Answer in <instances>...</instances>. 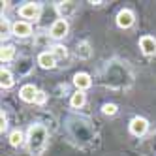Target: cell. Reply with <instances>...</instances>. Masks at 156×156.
Wrapping results in <instances>:
<instances>
[{"instance_id":"1","label":"cell","mask_w":156,"mask_h":156,"mask_svg":"<svg viewBox=\"0 0 156 156\" xmlns=\"http://www.w3.org/2000/svg\"><path fill=\"white\" fill-rule=\"evenodd\" d=\"M47 128L41 126V124H32L28 128V133H27V147H28V152L34 154V156H41L43 151L47 149Z\"/></svg>"},{"instance_id":"2","label":"cell","mask_w":156,"mask_h":156,"mask_svg":"<svg viewBox=\"0 0 156 156\" xmlns=\"http://www.w3.org/2000/svg\"><path fill=\"white\" fill-rule=\"evenodd\" d=\"M40 13H41V8L34 2H28V4H23L19 8V15L23 19H28V21H38L40 19Z\"/></svg>"},{"instance_id":"3","label":"cell","mask_w":156,"mask_h":156,"mask_svg":"<svg viewBox=\"0 0 156 156\" xmlns=\"http://www.w3.org/2000/svg\"><path fill=\"white\" fill-rule=\"evenodd\" d=\"M12 34L17 38H28L32 34V27L28 21H15L12 25Z\"/></svg>"},{"instance_id":"4","label":"cell","mask_w":156,"mask_h":156,"mask_svg":"<svg viewBox=\"0 0 156 156\" xmlns=\"http://www.w3.org/2000/svg\"><path fill=\"white\" fill-rule=\"evenodd\" d=\"M66 34H68V23H66V19H57L49 28V36L58 40V38H64Z\"/></svg>"},{"instance_id":"5","label":"cell","mask_w":156,"mask_h":156,"mask_svg":"<svg viewBox=\"0 0 156 156\" xmlns=\"http://www.w3.org/2000/svg\"><path fill=\"white\" fill-rule=\"evenodd\" d=\"M38 92H40V90H38L34 85H23V87H21V90H19V96H21V100H23V102H27V104H36Z\"/></svg>"},{"instance_id":"6","label":"cell","mask_w":156,"mask_h":156,"mask_svg":"<svg viewBox=\"0 0 156 156\" xmlns=\"http://www.w3.org/2000/svg\"><path fill=\"white\" fill-rule=\"evenodd\" d=\"M147 128H149V122H147V119H143V117H136V119H132V122H130V132L133 133V136H143L145 132H147Z\"/></svg>"},{"instance_id":"7","label":"cell","mask_w":156,"mask_h":156,"mask_svg":"<svg viewBox=\"0 0 156 156\" xmlns=\"http://www.w3.org/2000/svg\"><path fill=\"white\" fill-rule=\"evenodd\" d=\"M133 21H136V17H133V13L130 9H120L119 15H117V25L120 28H130L133 25Z\"/></svg>"},{"instance_id":"8","label":"cell","mask_w":156,"mask_h":156,"mask_svg":"<svg viewBox=\"0 0 156 156\" xmlns=\"http://www.w3.org/2000/svg\"><path fill=\"white\" fill-rule=\"evenodd\" d=\"M139 47L149 57L151 55H156V40L152 36H143V38H139Z\"/></svg>"},{"instance_id":"9","label":"cell","mask_w":156,"mask_h":156,"mask_svg":"<svg viewBox=\"0 0 156 156\" xmlns=\"http://www.w3.org/2000/svg\"><path fill=\"white\" fill-rule=\"evenodd\" d=\"M38 64L41 66L43 70H51V68H55V64H57V58H55L53 53L43 51V53L38 55Z\"/></svg>"},{"instance_id":"10","label":"cell","mask_w":156,"mask_h":156,"mask_svg":"<svg viewBox=\"0 0 156 156\" xmlns=\"http://www.w3.org/2000/svg\"><path fill=\"white\" fill-rule=\"evenodd\" d=\"M73 85L77 87V90H85V88H88L92 85V81H90V75L88 73H75L73 75Z\"/></svg>"},{"instance_id":"11","label":"cell","mask_w":156,"mask_h":156,"mask_svg":"<svg viewBox=\"0 0 156 156\" xmlns=\"http://www.w3.org/2000/svg\"><path fill=\"white\" fill-rule=\"evenodd\" d=\"M57 9H58V13L62 15V19H66V17H70V15H73L77 12V4L75 2H58Z\"/></svg>"},{"instance_id":"12","label":"cell","mask_w":156,"mask_h":156,"mask_svg":"<svg viewBox=\"0 0 156 156\" xmlns=\"http://www.w3.org/2000/svg\"><path fill=\"white\" fill-rule=\"evenodd\" d=\"M0 83H2V88H12L13 87L15 79H13V75L9 73V70L2 68V72H0Z\"/></svg>"},{"instance_id":"13","label":"cell","mask_w":156,"mask_h":156,"mask_svg":"<svg viewBox=\"0 0 156 156\" xmlns=\"http://www.w3.org/2000/svg\"><path fill=\"white\" fill-rule=\"evenodd\" d=\"M92 55V49H90V43L88 41H81L77 45V57L79 58H88Z\"/></svg>"},{"instance_id":"14","label":"cell","mask_w":156,"mask_h":156,"mask_svg":"<svg viewBox=\"0 0 156 156\" xmlns=\"http://www.w3.org/2000/svg\"><path fill=\"white\" fill-rule=\"evenodd\" d=\"M85 92L83 90H77L75 94H72V100H70V104H72V107H75V109H79V107H83L85 105Z\"/></svg>"},{"instance_id":"15","label":"cell","mask_w":156,"mask_h":156,"mask_svg":"<svg viewBox=\"0 0 156 156\" xmlns=\"http://www.w3.org/2000/svg\"><path fill=\"white\" fill-rule=\"evenodd\" d=\"M23 141H25V137H23V132L21 130H13L9 133V143H12V147H21Z\"/></svg>"},{"instance_id":"16","label":"cell","mask_w":156,"mask_h":156,"mask_svg":"<svg viewBox=\"0 0 156 156\" xmlns=\"http://www.w3.org/2000/svg\"><path fill=\"white\" fill-rule=\"evenodd\" d=\"M13 55H15V47H13V45H6V47H2L0 58H2V62H8V60L13 58Z\"/></svg>"},{"instance_id":"17","label":"cell","mask_w":156,"mask_h":156,"mask_svg":"<svg viewBox=\"0 0 156 156\" xmlns=\"http://www.w3.org/2000/svg\"><path fill=\"white\" fill-rule=\"evenodd\" d=\"M51 53L55 55V58H60V60H64L66 57H68V51H66V47H62V45H55L53 49H51Z\"/></svg>"},{"instance_id":"18","label":"cell","mask_w":156,"mask_h":156,"mask_svg":"<svg viewBox=\"0 0 156 156\" xmlns=\"http://www.w3.org/2000/svg\"><path fill=\"white\" fill-rule=\"evenodd\" d=\"M102 111H104L105 115H115V113H117V105H115V104H105V105L102 107Z\"/></svg>"},{"instance_id":"19","label":"cell","mask_w":156,"mask_h":156,"mask_svg":"<svg viewBox=\"0 0 156 156\" xmlns=\"http://www.w3.org/2000/svg\"><path fill=\"white\" fill-rule=\"evenodd\" d=\"M0 28H2V40L8 38V36H9V25H8L6 19H2V27H0Z\"/></svg>"},{"instance_id":"20","label":"cell","mask_w":156,"mask_h":156,"mask_svg":"<svg viewBox=\"0 0 156 156\" xmlns=\"http://www.w3.org/2000/svg\"><path fill=\"white\" fill-rule=\"evenodd\" d=\"M45 100H47L45 92L40 90V92H38V96H36V104H38V105H41V104H45Z\"/></svg>"},{"instance_id":"21","label":"cell","mask_w":156,"mask_h":156,"mask_svg":"<svg viewBox=\"0 0 156 156\" xmlns=\"http://www.w3.org/2000/svg\"><path fill=\"white\" fill-rule=\"evenodd\" d=\"M8 128V119H6V113H4V111H2V124H0V130H6Z\"/></svg>"}]
</instances>
